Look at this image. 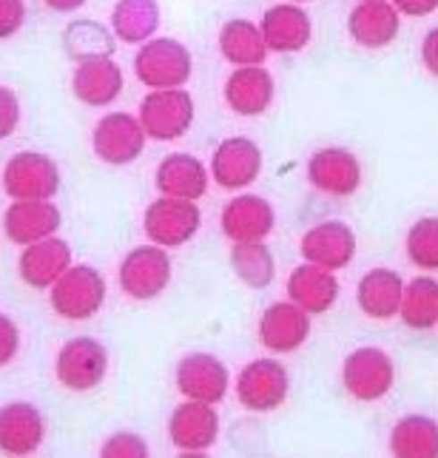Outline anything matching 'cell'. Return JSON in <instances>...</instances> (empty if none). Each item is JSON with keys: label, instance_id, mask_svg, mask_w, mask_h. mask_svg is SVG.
I'll return each mask as SVG.
<instances>
[{"label": "cell", "instance_id": "obj_27", "mask_svg": "<svg viewBox=\"0 0 438 458\" xmlns=\"http://www.w3.org/2000/svg\"><path fill=\"white\" fill-rule=\"evenodd\" d=\"M154 185L160 197L197 202L208 191V171L191 154H168L154 174Z\"/></svg>", "mask_w": 438, "mask_h": 458}, {"label": "cell", "instance_id": "obj_15", "mask_svg": "<svg viewBox=\"0 0 438 458\" xmlns=\"http://www.w3.org/2000/svg\"><path fill=\"white\" fill-rule=\"evenodd\" d=\"M60 225L63 216L52 199H12L4 214L6 240L23 248L46 240V236H55Z\"/></svg>", "mask_w": 438, "mask_h": 458}, {"label": "cell", "instance_id": "obj_4", "mask_svg": "<svg viewBox=\"0 0 438 458\" xmlns=\"http://www.w3.org/2000/svg\"><path fill=\"white\" fill-rule=\"evenodd\" d=\"M199 225H202V214L194 199L160 197L148 205L143 216L146 236L160 248H180L185 242H191Z\"/></svg>", "mask_w": 438, "mask_h": 458}, {"label": "cell", "instance_id": "obj_29", "mask_svg": "<svg viewBox=\"0 0 438 458\" xmlns=\"http://www.w3.org/2000/svg\"><path fill=\"white\" fill-rule=\"evenodd\" d=\"M390 453L399 458H438V421L430 416H404L390 433Z\"/></svg>", "mask_w": 438, "mask_h": 458}, {"label": "cell", "instance_id": "obj_17", "mask_svg": "<svg viewBox=\"0 0 438 458\" xmlns=\"http://www.w3.org/2000/svg\"><path fill=\"white\" fill-rule=\"evenodd\" d=\"M310 336V313H305L299 305L274 302L265 308L259 319V342L274 353H293L307 342Z\"/></svg>", "mask_w": 438, "mask_h": 458}, {"label": "cell", "instance_id": "obj_22", "mask_svg": "<svg viewBox=\"0 0 438 458\" xmlns=\"http://www.w3.org/2000/svg\"><path fill=\"white\" fill-rule=\"evenodd\" d=\"M43 436L46 424L35 404L12 402L0 407V453L31 455L43 445Z\"/></svg>", "mask_w": 438, "mask_h": 458}, {"label": "cell", "instance_id": "obj_26", "mask_svg": "<svg viewBox=\"0 0 438 458\" xmlns=\"http://www.w3.org/2000/svg\"><path fill=\"white\" fill-rule=\"evenodd\" d=\"M74 98L86 106H108L122 91V69L112 57H88L80 60L72 77Z\"/></svg>", "mask_w": 438, "mask_h": 458}, {"label": "cell", "instance_id": "obj_12", "mask_svg": "<svg viewBox=\"0 0 438 458\" xmlns=\"http://www.w3.org/2000/svg\"><path fill=\"white\" fill-rule=\"evenodd\" d=\"M168 438L182 453H206L219 438V413L214 404L185 399L168 419Z\"/></svg>", "mask_w": 438, "mask_h": 458}, {"label": "cell", "instance_id": "obj_6", "mask_svg": "<svg viewBox=\"0 0 438 458\" xmlns=\"http://www.w3.org/2000/svg\"><path fill=\"white\" fill-rule=\"evenodd\" d=\"M108 370V351L105 344L91 336H77L60 347L55 361L57 382L72 393L94 390Z\"/></svg>", "mask_w": 438, "mask_h": 458}, {"label": "cell", "instance_id": "obj_21", "mask_svg": "<svg viewBox=\"0 0 438 458\" xmlns=\"http://www.w3.org/2000/svg\"><path fill=\"white\" fill-rule=\"evenodd\" d=\"M274 225V205L257 194L233 197L223 211V231L231 242H265Z\"/></svg>", "mask_w": 438, "mask_h": 458}, {"label": "cell", "instance_id": "obj_34", "mask_svg": "<svg viewBox=\"0 0 438 458\" xmlns=\"http://www.w3.org/2000/svg\"><path fill=\"white\" fill-rule=\"evenodd\" d=\"M407 259L418 271L435 274L438 271V216H421L413 228L407 231Z\"/></svg>", "mask_w": 438, "mask_h": 458}, {"label": "cell", "instance_id": "obj_31", "mask_svg": "<svg viewBox=\"0 0 438 458\" xmlns=\"http://www.w3.org/2000/svg\"><path fill=\"white\" fill-rule=\"evenodd\" d=\"M160 26V6L154 0H120L112 12V29L122 43H146Z\"/></svg>", "mask_w": 438, "mask_h": 458}, {"label": "cell", "instance_id": "obj_20", "mask_svg": "<svg viewBox=\"0 0 438 458\" xmlns=\"http://www.w3.org/2000/svg\"><path fill=\"white\" fill-rule=\"evenodd\" d=\"M262 38L268 52L293 55L302 52L313 38V23L310 14L299 4H276L262 14L259 21Z\"/></svg>", "mask_w": 438, "mask_h": 458}, {"label": "cell", "instance_id": "obj_8", "mask_svg": "<svg viewBox=\"0 0 438 458\" xmlns=\"http://www.w3.org/2000/svg\"><path fill=\"white\" fill-rule=\"evenodd\" d=\"M291 390L288 368L276 359H254L237 378V399L250 413H271L282 407Z\"/></svg>", "mask_w": 438, "mask_h": 458}, {"label": "cell", "instance_id": "obj_25", "mask_svg": "<svg viewBox=\"0 0 438 458\" xmlns=\"http://www.w3.org/2000/svg\"><path fill=\"white\" fill-rule=\"evenodd\" d=\"M401 296H404V279L393 267H373V271H367L358 279V288H356L358 310L379 322L399 316Z\"/></svg>", "mask_w": 438, "mask_h": 458}, {"label": "cell", "instance_id": "obj_3", "mask_svg": "<svg viewBox=\"0 0 438 458\" xmlns=\"http://www.w3.org/2000/svg\"><path fill=\"white\" fill-rule=\"evenodd\" d=\"M137 120L151 140H180L194 123V98L182 89H154L139 103Z\"/></svg>", "mask_w": 438, "mask_h": 458}, {"label": "cell", "instance_id": "obj_1", "mask_svg": "<svg viewBox=\"0 0 438 458\" xmlns=\"http://www.w3.org/2000/svg\"><path fill=\"white\" fill-rule=\"evenodd\" d=\"M49 302L60 319L86 322L105 302V279L91 265H72L49 288Z\"/></svg>", "mask_w": 438, "mask_h": 458}, {"label": "cell", "instance_id": "obj_40", "mask_svg": "<svg viewBox=\"0 0 438 458\" xmlns=\"http://www.w3.org/2000/svg\"><path fill=\"white\" fill-rule=\"evenodd\" d=\"M421 63L430 74L438 77V26H433L421 40Z\"/></svg>", "mask_w": 438, "mask_h": 458}, {"label": "cell", "instance_id": "obj_10", "mask_svg": "<svg viewBox=\"0 0 438 458\" xmlns=\"http://www.w3.org/2000/svg\"><path fill=\"white\" fill-rule=\"evenodd\" d=\"M94 154L108 165H129L146 148V129L129 112L105 114L91 137Z\"/></svg>", "mask_w": 438, "mask_h": 458}, {"label": "cell", "instance_id": "obj_33", "mask_svg": "<svg viewBox=\"0 0 438 458\" xmlns=\"http://www.w3.org/2000/svg\"><path fill=\"white\" fill-rule=\"evenodd\" d=\"M63 43H66L69 57H74L77 63L88 57H112L117 49L112 31L97 21H74L63 31Z\"/></svg>", "mask_w": 438, "mask_h": 458}, {"label": "cell", "instance_id": "obj_7", "mask_svg": "<svg viewBox=\"0 0 438 458\" xmlns=\"http://www.w3.org/2000/svg\"><path fill=\"white\" fill-rule=\"evenodd\" d=\"M171 282V257L160 245H139L120 262V288L137 302L156 299Z\"/></svg>", "mask_w": 438, "mask_h": 458}, {"label": "cell", "instance_id": "obj_11", "mask_svg": "<svg viewBox=\"0 0 438 458\" xmlns=\"http://www.w3.org/2000/svg\"><path fill=\"white\" fill-rule=\"evenodd\" d=\"M177 390L191 402H206L219 404L228 396L231 376L228 368L211 353H188L180 359L177 373H174Z\"/></svg>", "mask_w": 438, "mask_h": 458}, {"label": "cell", "instance_id": "obj_18", "mask_svg": "<svg viewBox=\"0 0 438 458\" xmlns=\"http://www.w3.org/2000/svg\"><path fill=\"white\" fill-rule=\"evenodd\" d=\"M401 29V14L390 0H362L348 18V35L362 49H384Z\"/></svg>", "mask_w": 438, "mask_h": 458}, {"label": "cell", "instance_id": "obj_16", "mask_svg": "<svg viewBox=\"0 0 438 458\" xmlns=\"http://www.w3.org/2000/svg\"><path fill=\"white\" fill-rule=\"evenodd\" d=\"M307 180L331 197H350L362 185V163L348 148H322L307 160Z\"/></svg>", "mask_w": 438, "mask_h": 458}, {"label": "cell", "instance_id": "obj_2", "mask_svg": "<svg viewBox=\"0 0 438 458\" xmlns=\"http://www.w3.org/2000/svg\"><path fill=\"white\" fill-rule=\"evenodd\" d=\"M191 52L174 38H151L134 57L137 81L148 89H182L191 77Z\"/></svg>", "mask_w": 438, "mask_h": 458}, {"label": "cell", "instance_id": "obj_36", "mask_svg": "<svg viewBox=\"0 0 438 458\" xmlns=\"http://www.w3.org/2000/svg\"><path fill=\"white\" fill-rule=\"evenodd\" d=\"M18 123H21V103L12 89L0 86V140L12 137Z\"/></svg>", "mask_w": 438, "mask_h": 458}, {"label": "cell", "instance_id": "obj_9", "mask_svg": "<svg viewBox=\"0 0 438 458\" xmlns=\"http://www.w3.org/2000/svg\"><path fill=\"white\" fill-rule=\"evenodd\" d=\"M4 191L9 199H52L60 191V168L52 157L21 151L4 168Z\"/></svg>", "mask_w": 438, "mask_h": 458}, {"label": "cell", "instance_id": "obj_39", "mask_svg": "<svg viewBox=\"0 0 438 458\" xmlns=\"http://www.w3.org/2000/svg\"><path fill=\"white\" fill-rule=\"evenodd\" d=\"M399 14H407V18H427L438 9V0H390Z\"/></svg>", "mask_w": 438, "mask_h": 458}, {"label": "cell", "instance_id": "obj_28", "mask_svg": "<svg viewBox=\"0 0 438 458\" xmlns=\"http://www.w3.org/2000/svg\"><path fill=\"white\" fill-rule=\"evenodd\" d=\"M219 52L233 66H262L268 57V46H265L259 23L250 21H228L219 31Z\"/></svg>", "mask_w": 438, "mask_h": 458}, {"label": "cell", "instance_id": "obj_13", "mask_svg": "<svg viewBox=\"0 0 438 458\" xmlns=\"http://www.w3.org/2000/svg\"><path fill=\"white\" fill-rule=\"evenodd\" d=\"M262 171V148L248 137H228L211 157V177L219 188L240 191L257 182Z\"/></svg>", "mask_w": 438, "mask_h": 458}, {"label": "cell", "instance_id": "obj_30", "mask_svg": "<svg viewBox=\"0 0 438 458\" xmlns=\"http://www.w3.org/2000/svg\"><path fill=\"white\" fill-rule=\"evenodd\" d=\"M399 316L407 327L413 330H430L438 325V279L433 276H416L404 285Z\"/></svg>", "mask_w": 438, "mask_h": 458}, {"label": "cell", "instance_id": "obj_5", "mask_svg": "<svg viewBox=\"0 0 438 458\" xmlns=\"http://www.w3.org/2000/svg\"><path fill=\"white\" fill-rule=\"evenodd\" d=\"M344 390L356 402H379L396 382V368L382 347H356L341 368Z\"/></svg>", "mask_w": 438, "mask_h": 458}, {"label": "cell", "instance_id": "obj_32", "mask_svg": "<svg viewBox=\"0 0 438 458\" xmlns=\"http://www.w3.org/2000/svg\"><path fill=\"white\" fill-rule=\"evenodd\" d=\"M231 265L240 282H245L254 291L268 288L276 276V259L265 242H233Z\"/></svg>", "mask_w": 438, "mask_h": 458}, {"label": "cell", "instance_id": "obj_42", "mask_svg": "<svg viewBox=\"0 0 438 458\" xmlns=\"http://www.w3.org/2000/svg\"><path fill=\"white\" fill-rule=\"evenodd\" d=\"M291 4H307V0H291Z\"/></svg>", "mask_w": 438, "mask_h": 458}, {"label": "cell", "instance_id": "obj_41", "mask_svg": "<svg viewBox=\"0 0 438 458\" xmlns=\"http://www.w3.org/2000/svg\"><path fill=\"white\" fill-rule=\"evenodd\" d=\"M86 4V0H46V6L55 9V12H74L80 9Z\"/></svg>", "mask_w": 438, "mask_h": 458}, {"label": "cell", "instance_id": "obj_38", "mask_svg": "<svg viewBox=\"0 0 438 458\" xmlns=\"http://www.w3.org/2000/svg\"><path fill=\"white\" fill-rule=\"evenodd\" d=\"M21 351V330L6 313H0V368H6L9 361Z\"/></svg>", "mask_w": 438, "mask_h": 458}, {"label": "cell", "instance_id": "obj_35", "mask_svg": "<svg viewBox=\"0 0 438 458\" xmlns=\"http://www.w3.org/2000/svg\"><path fill=\"white\" fill-rule=\"evenodd\" d=\"M100 455H105V458H143V455H148V445L137 433H114L100 447Z\"/></svg>", "mask_w": 438, "mask_h": 458}, {"label": "cell", "instance_id": "obj_24", "mask_svg": "<svg viewBox=\"0 0 438 458\" xmlns=\"http://www.w3.org/2000/svg\"><path fill=\"white\" fill-rule=\"evenodd\" d=\"M288 299L310 316L327 313L339 299L336 271H327L313 262L293 267V274L288 276Z\"/></svg>", "mask_w": 438, "mask_h": 458}, {"label": "cell", "instance_id": "obj_23", "mask_svg": "<svg viewBox=\"0 0 438 458\" xmlns=\"http://www.w3.org/2000/svg\"><path fill=\"white\" fill-rule=\"evenodd\" d=\"M274 77L262 66H240L233 69L228 83H225V103L231 112L242 117H259L271 108L274 103Z\"/></svg>", "mask_w": 438, "mask_h": 458}, {"label": "cell", "instance_id": "obj_19", "mask_svg": "<svg viewBox=\"0 0 438 458\" xmlns=\"http://www.w3.org/2000/svg\"><path fill=\"white\" fill-rule=\"evenodd\" d=\"M69 267H72V248L66 240H57V236H46V240L26 245L18 262L21 279L35 291H49Z\"/></svg>", "mask_w": 438, "mask_h": 458}, {"label": "cell", "instance_id": "obj_37", "mask_svg": "<svg viewBox=\"0 0 438 458\" xmlns=\"http://www.w3.org/2000/svg\"><path fill=\"white\" fill-rule=\"evenodd\" d=\"M23 21H26L23 0H0V40L12 38L14 31H21Z\"/></svg>", "mask_w": 438, "mask_h": 458}, {"label": "cell", "instance_id": "obj_14", "mask_svg": "<svg viewBox=\"0 0 438 458\" xmlns=\"http://www.w3.org/2000/svg\"><path fill=\"white\" fill-rule=\"evenodd\" d=\"M302 257L327 271H341L356 257V233L341 219H327V223L313 225L302 236Z\"/></svg>", "mask_w": 438, "mask_h": 458}]
</instances>
